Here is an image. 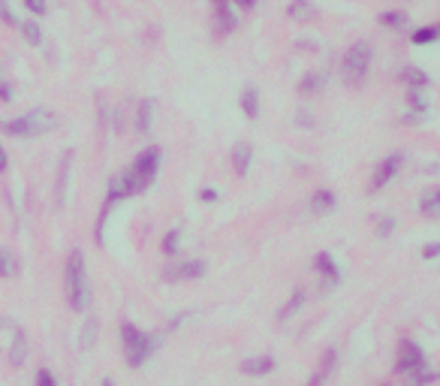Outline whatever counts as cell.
<instances>
[{"instance_id": "6da1fadb", "label": "cell", "mask_w": 440, "mask_h": 386, "mask_svg": "<svg viewBox=\"0 0 440 386\" xmlns=\"http://www.w3.org/2000/svg\"><path fill=\"white\" fill-rule=\"evenodd\" d=\"M157 166H160V151L157 148H145L139 157L133 160V166L127 172H121V175H115L109 182L106 209H112V205H115L118 199H124V197H136V193H142L157 178Z\"/></svg>"}, {"instance_id": "7a4b0ae2", "label": "cell", "mask_w": 440, "mask_h": 386, "mask_svg": "<svg viewBox=\"0 0 440 386\" xmlns=\"http://www.w3.org/2000/svg\"><path fill=\"white\" fill-rule=\"evenodd\" d=\"M64 284H67V302L73 311H87L91 305V290H87V268H85V254L73 251L67 256V268H64Z\"/></svg>"}, {"instance_id": "3957f363", "label": "cell", "mask_w": 440, "mask_h": 386, "mask_svg": "<svg viewBox=\"0 0 440 386\" xmlns=\"http://www.w3.org/2000/svg\"><path fill=\"white\" fill-rule=\"evenodd\" d=\"M58 127V118L48 109H33L28 115H18V118L0 121V130L6 136H18V139H31V136H43L52 133Z\"/></svg>"}, {"instance_id": "277c9868", "label": "cell", "mask_w": 440, "mask_h": 386, "mask_svg": "<svg viewBox=\"0 0 440 386\" xmlns=\"http://www.w3.org/2000/svg\"><path fill=\"white\" fill-rule=\"evenodd\" d=\"M121 344H124V359H127L130 368H142L157 347V341L151 335H145V332L136 323H130V320L121 326Z\"/></svg>"}, {"instance_id": "5b68a950", "label": "cell", "mask_w": 440, "mask_h": 386, "mask_svg": "<svg viewBox=\"0 0 440 386\" xmlns=\"http://www.w3.org/2000/svg\"><path fill=\"white\" fill-rule=\"evenodd\" d=\"M371 67V46L368 43H353L347 48V55H344V79L350 88H359L362 79H365V73Z\"/></svg>"}, {"instance_id": "8992f818", "label": "cell", "mask_w": 440, "mask_h": 386, "mask_svg": "<svg viewBox=\"0 0 440 386\" xmlns=\"http://www.w3.org/2000/svg\"><path fill=\"white\" fill-rule=\"evenodd\" d=\"M425 368V350L419 344H413L410 338H404L398 344V359H395V371L398 375H410V371Z\"/></svg>"}, {"instance_id": "52a82bcc", "label": "cell", "mask_w": 440, "mask_h": 386, "mask_svg": "<svg viewBox=\"0 0 440 386\" xmlns=\"http://www.w3.org/2000/svg\"><path fill=\"white\" fill-rule=\"evenodd\" d=\"M205 275V263L203 260H191V263H178V266H169L163 278L166 281H196Z\"/></svg>"}, {"instance_id": "ba28073f", "label": "cell", "mask_w": 440, "mask_h": 386, "mask_svg": "<svg viewBox=\"0 0 440 386\" xmlns=\"http://www.w3.org/2000/svg\"><path fill=\"white\" fill-rule=\"evenodd\" d=\"M398 166H401V154H392V157H386L380 166L374 169V178H371V190L377 193V190H383L389 182L395 178V172H398Z\"/></svg>"}, {"instance_id": "9c48e42d", "label": "cell", "mask_w": 440, "mask_h": 386, "mask_svg": "<svg viewBox=\"0 0 440 386\" xmlns=\"http://www.w3.org/2000/svg\"><path fill=\"white\" fill-rule=\"evenodd\" d=\"M335 362H338V350H326V356L320 359V365H317V371L311 375L308 386H323L326 380H329L332 371H335Z\"/></svg>"}, {"instance_id": "30bf717a", "label": "cell", "mask_w": 440, "mask_h": 386, "mask_svg": "<svg viewBox=\"0 0 440 386\" xmlns=\"http://www.w3.org/2000/svg\"><path fill=\"white\" fill-rule=\"evenodd\" d=\"M317 272L326 278L323 281V287H338V281H341V272H338V266L329 254H320L317 256Z\"/></svg>"}, {"instance_id": "8fae6325", "label": "cell", "mask_w": 440, "mask_h": 386, "mask_svg": "<svg viewBox=\"0 0 440 386\" xmlns=\"http://www.w3.org/2000/svg\"><path fill=\"white\" fill-rule=\"evenodd\" d=\"M242 371L250 377H262L269 375V371H274V356H254V359H245L242 362Z\"/></svg>"}, {"instance_id": "7c38bea8", "label": "cell", "mask_w": 440, "mask_h": 386, "mask_svg": "<svg viewBox=\"0 0 440 386\" xmlns=\"http://www.w3.org/2000/svg\"><path fill=\"white\" fill-rule=\"evenodd\" d=\"M250 157H254V151H250L247 142H238V145L232 148V166H235V172H238V175H247V169H250Z\"/></svg>"}, {"instance_id": "4fadbf2b", "label": "cell", "mask_w": 440, "mask_h": 386, "mask_svg": "<svg viewBox=\"0 0 440 386\" xmlns=\"http://www.w3.org/2000/svg\"><path fill=\"white\" fill-rule=\"evenodd\" d=\"M24 356H28V335L21 329H16V338H12V347H9V362L24 365Z\"/></svg>"}, {"instance_id": "5bb4252c", "label": "cell", "mask_w": 440, "mask_h": 386, "mask_svg": "<svg viewBox=\"0 0 440 386\" xmlns=\"http://www.w3.org/2000/svg\"><path fill=\"white\" fill-rule=\"evenodd\" d=\"M311 209H313V214L332 212V209H335V197H332V190H317V197H313Z\"/></svg>"}, {"instance_id": "9a60e30c", "label": "cell", "mask_w": 440, "mask_h": 386, "mask_svg": "<svg viewBox=\"0 0 440 386\" xmlns=\"http://www.w3.org/2000/svg\"><path fill=\"white\" fill-rule=\"evenodd\" d=\"M18 31H21V36H24V40H28L31 46H40V43H43V31H40V24H36V21H21Z\"/></svg>"}, {"instance_id": "2e32d148", "label": "cell", "mask_w": 440, "mask_h": 386, "mask_svg": "<svg viewBox=\"0 0 440 386\" xmlns=\"http://www.w3.org/2000/svg\"><path fill=\"white\" fill-rule=\"evenodd\" d=\"M242 109H245L247 118H257L259 115V97H257L254 88H247V91L242 94Z\"/></svg>"}, {"instance_id": "e0dca14e", "label": "cell", "mask_w": 440, "mask_h": 386, "mask_svg": "<svg viewBox=\"0 0 440 386\" xmlns=\"http://www.w3.org/2000/svg\"><path fill=\"white\" fill-rule=\"evenodd\" d=\"M18 272V263H16V256H12L9 251L0 248V278H12Z\"/></svg>"}, {"instance_id": "ac0fdd59", "label": "cell", "mask_w": 440, "mask_h": 386, "mask_svg": "<svg viewBox=\"0 0 440 386\" xmlns=\"http://www.w3.org/2000/svg\"><path fill=\"white\" fill-rule=\"evenodd\" d=\"M380 24H383V28H389V31H401L407 24V16H404V12H383Z\"/></svg>"}, {"instance_id": "d6986e66", "label": "cell", "mask_w": 440, "mask_h": 386, "mask_svg": "<svg viewBox=\"0 0 440 386\" xmlns=\"http://www.w3.org/2000/svg\"><path fill=\"white\" fill-rule=\"evenodd\" d=\"M218 28L226 31V33L235 28V16L230 12V6H226V4H218Z\"/></svg>"}, {"instance_id": "ffe728a7", "label": "cell", "mask_w": 440, "mask_h": 386, "mask_svg": "<svg viewBox=\"0 0 440 386\" xmlns=\"http://www.w3.org/2000/svg\"><path fill=\"white\" fill-rule=\"evenodd\" d=\"M437 380H440V371H429V365H425V368L417 371V377L410 380V386H431Z\"/></svg>"}, {"instance_id": "44dd1931", "label": "cell", "mask_w": 440, "mask_h": 386, "mask_svg": "<svg viewBox=\"0 0 440 386\" xmlns=\"http://www.w3.org/2000/svg\"><path fill=\"white\" fill-rule=\"evenodd\" d=\"M94 341H97V320H87V323H85V329H82V338H79L82 350H91V347H94Z\"/></svg>"}, {"instance_id": "7402d4cb", "label": "cell", "mask_w": 440, "mask_h": 386, "mask_svg": "<svg viewBox=\"0 0 440 386\" xmlns=\"http://www.w3.org/2000/svg\"><path fill=\"white\" fill-rule=\"evenodd\" d=\"M440 36V28H419V31H413V43L417 46H429V43H434Z\"/></svg>"}, {"instance_id": "603a6c76", "label": "cell", "mask_w": 440, "mask_h": 386, "mask_svg": "<svg viewBox=\"0 0 440 386\" xmlns=\"http://www.w3.org/2000/svg\"><path fill=\"white\" fill-rule=\"evenodd\" d=\"M290 19H311L313 16V6L308 4V0H296V4H290Z\"/></svg>"}, {"instance_id": "cb8c5ba5", "label": "cell", "mask_w": 440, "mask_h": 386, "mask_svg": "<svg viewBox=\"0 0 440 386\" xmlns=\"http://www.w3.org/2000/svg\"><path fill=\"white\" fill-rule=\"evenodd\" d=\"M301 302H305V293H301V290H296V293H293V299L284 305V311H281V320H290V317L296 314V308H301Z\"/></svg>"}, {"instance_id": "d4e9b609", "label": "cell", "mask_w": 440, "mask_h": 386, "mask_svg": "<svg viewBox=\"0 0 440 386\" xmlns=\"http://www.w3.org/2000/svg\"><path fill=\"white\" fill-rule=\"evenodd\" d=\"M422 212L425 214H440V190H434V193H429V197L422 199Z\"/></svg>"}, {"instance_id": "484cf974", "label": "cell", "mask_w": 440, "mask_h": 386, "mask_svg": "<svg viewBox=\"0 0 440 386\" xmlns=\"http://www.w3.org/2000/svg\"><path fill=\"white\" fill-rule=\"evenodd\" d=\"M151 109H154V103H151V100H145L139 106V124H136V127H139V133H145L151 127Z\"/></svg>"}, {"instance_id": "4316f807", "label": "cell", "mask_w": 440, "mask_h": 386, "mask_svg": "<svg viewBox=\"0 0 440 386\" xmlns=\"http://www.w3.org/2000/svg\"><path fill=\"white\" fill-rule=\"evenodd\" d=\"M401 79H404V82H410V85H425V82H429V75H425L422 70H413V67H407L404 73H401Z\"/></svg>"}, {"instance_id": "83f0119b", "label": "cell", "mask_w": 440, "mask_h": 386, "mask_svg": "<svg viewBox=\"0 0 440 386\" xmlns=\"http://www.w3.org/2000/svg\"><path fill=\"white\" fill-rule=\"evenodd\" d=\"M0 19H4V24H9V28H18V19H16V12L9 9V0H0Z\"/></svg>"}, {"instance_id": "f1b7e54d", "label": "cell", "mask_w": 440, "mask_h": 386, "mask_svg": "<svg viewBox=\"0 0 440 386\" xmlns=\"http://www.w3.org/2000/svg\"><path fill=\"white\" fill-rule=\"evenodd\" d=\"M320 88H323L320 75H308V79L301 82V94H313V91H320Z\"/></svg>"}, {"instance_id": "f546056e", "label": "cell", "mask_w": 440, "mask_h": 386, "mask_svg": "<svg viewBox=\"0 0 440 386\" xmlns=\"http://www.w3.org/2000/svg\"><path fill=\"white\" fill-rule=\"evenodd\" d=\"M36 386H58V380H55V375L48 368H40L36 371Z\"/></svg>"}, {"instance_id": "4dcf8cb0", "label": "cell", "mask_w": 440, "mask_h": 386, "mask_svg": "<svg viewBox=\"0 0 440 386\" xmlns=\"http://www.w3.org/2000/svg\"><path fill=\"white\" fill-rule=\"evenodd\" d=\"M24 6H28L33 16H45V12H48V4H45V0H24Z\"/></svg>"}, {"instance_id": "1f68e13d", "label": "cell", "mask_w": 440, "mask_h": 386, "mask_svg": "<svg viewBox=\"0 0 440 386\" xmlns=\"http://www.w3.org/2000/svg\"><path fill=\"white\" fill-rule=\"evenodd\" d=\"M163 251H166V254L178 251V233H175V229H172V233H166V239H163Z\"/></svg>"}, {"instance_id": "d6a6232c", "label": "cell", "mask_w": 440, "mask_h": 386, "mask_svg": "<svg viewBox=\"0 0 440 386\" xmlns=\"http://www.w3.org/2000/svg\"><path fill=\"white\" fill-rule=\"evenodd\" d=\"M0 100L4 103H12V88L6 82H0Z\"/></svg>"}, {"instance_id": "836d02e7", "label": "cell", "mask_w": 440, "mask_h": 386, "mask_svg": "<svg viewBox=\"0 0 440 386\" xmlns=\"http://www.w3.org/2000/svg\"><path fill=\"white\" fill-rule=\"evenodd\" d=\"M199 197H203L205 202H215V199H218V190H211V187H205L203 193H199Z\"/></svg>"}, {"instance_id": "e575fe53", "label": "cell", "mask_w": 440, "mask_h": 386, "mask_svg": "<svg viewBox=\"0 0 440 386\" xmlns=\"http://www.w3.org/2000/svg\"><path fill=\"white\" fill-rule=\"evenodd\" d=\"M6 166H9V157H6V151L0 148V172H6Z\"/></svg>"}, {"instance_id": "d590c367", "label": "cell", "mask_w": 440, "mask_h": 386, "mask_svg": "<svg viewBox=\"0 0 440 386\" xmlns=\"http://www.w3.org/2000/svg\"><path fill=\"white\" fill-rule=\"evenodd\" d=\"M440 254V244H431V248H425V256H437Z\"/></svg>"}, {"instance_id": "8d00e7d4", "label": "cell", "mask_w": 440, "mask_h": 386, "mask_svg": "<svg viewBox=\"0 0 440 386\" xmlns=\"http://www.w3.org/2000/svg\"><path fill=\"white\" fill-rule=\"evenodd\" d=\"M238 4H242L245 9H250V6H254V4H257V0H238Z\"/></svg>"}, {"instance_id": "74e56055", "label": "cell", "mask_w": 440, "mask_h": 386, "mask_svg": "<svg viewBox=\"0 0 440 386\" xmlns=\"http://www.w3.org/2000/svg\"><path fill=\"white\" fill-rule=\"evenodd\" d=\"M103 386H115V380H109V377H106V380H103Z\"/></svg>"}, {"instance_id": "f35d334b", "label": "cell", "mask_w": 440, "mask_h": 386, "mask_svg": "<svg viewBox=\"0 0 440 386\" xmlns=\"http://www.w3.org/2000/svg\"><path fill=\"white\" fill-rule=\"evenodd\" d=\"M218 4H226V0H218Z\"/></svg>"}]
</instances>
